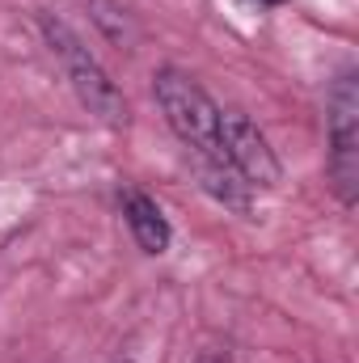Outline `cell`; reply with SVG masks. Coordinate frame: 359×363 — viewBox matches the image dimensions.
Wrapping results in <instances>:
<instances>
[{"label":"cell","mask_w":359,"mask_h":363,"mask_svg":"<svg viewBox=\"0 0 359 363\" xmlns=\"http://www.w3.org/2000/svg\"><path fill=\"white\" fill-rule=\"evenodd\" d=\"M153 97L170 123V131L186 144L194 165H228L224 140H220V106L190 72L182 68H157L153 72Z\"/></svg>","instance_id":"6da1fadb"},{"label":"cell","mask_w":359,"mask_h":363,"mask_svg":"<svg viewBox=\"0 0 359 363\" xmlns=\"http://www.w3.org/2000/svg\"><path fill=\"white\" fill-rule=\"evenodd\" d=\"M38 30H43L47 51L55 55L64 81L77 93V101L89 110L97 123H106V127H127V118H131L127 97H123V89H118L114 81H110V72L101 68V60L85 47V38H81L64 17H55V13H38Z\"/></svg>","instance_id":"7a4b0ae2"},{"label":"cell","mask_w":359,"mask_h":363,"mask_svg":"<svg viewBox=\"0 0 359 363\" xmlns=\"http://www.w3.org/2000/svg\"><path fill=\"white\" fill-rule=\"evenodd\" d=\"M326 174L343 207L359 199V77L355 68L338 72L326 93Z\"/></svg>","instance_id":"3957f363"},{"label":"cell","mask_w":359,"mask_h":363,"mask_svg":"<svg viewBox=\"0 0 359 363\" xmlns=\"http://www.w3.org/2000/svg\"><path fill=\"white\" fill-rule=\"evenodd\" d=\"M220 140H224V157L237 169V178L250 190H275L283 182L279 152L270 148L267 131L245 114V110H224L220 114Z\"/></svg>","instance_id":"277c9868"},{"label":"cell","mask_w":359,"mask_h":363,"mask_svg":"<svg viewBox=\"0 0 359 363\" xmlns=\"http://www.w3.org/2000/svg\"><path fill=\"white\" fill-rule=\"evenodd\" d=\"M118 211H123V224H127L131 241H136L144 254L157 258V254L170 250L174 228H170V220H165V211H161V203H157L153 194H144V190H123Z\"/></svg>","instance_id":"5b68a950"},{"label":"cell","mask_w":359,"mask_h":363,"mask_svg":"<svg viewBox=\"0 0 359 363\" xmlns=\"http://www.w3.org/2000/svg\"><path fill=\"white\" fill-rule=\"evenodd\" d=\"M258 4H267V9H275V4H283V0H258Z\"/></svg>","instance_id":"8992f818"},{"label":"cell","mask_w":359,"mask_h":363,"mask_svg":"<svg viewBox=\"0 0 359 363\" xmlns=\"http://www.w3.org/2000/svg\"><path fill=\"white\" fill-rule=\"evenodd\" d=\"M123 363H131V359H123Z\"/></svg>","instance_id":"52a82bcc"}]
</instances>
